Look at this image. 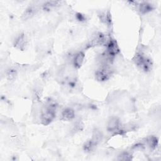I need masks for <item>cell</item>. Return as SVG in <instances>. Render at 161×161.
<instances>
[{
  "instance_id": "obj_10",
  "label": "cell",
  "mask_w": 161,
  "mask_h": 161,
  "mask_svg": "<svg viewBox=\"0 0 161 161\" xmlns=\"http://www.w3.org/2000/svg\"><path fill=\"white\" fill-rule=\"evenodd\" d=\"M154 9L153 5L148 2L143 1L138 4V10L142 14H147Z\"/></svg>"
},
{
  "instance_id": "obj_19",
  "label": "cell",
  "mask_w": 161,
  "mask_h": 161,
  "mask_svg": "<svg viewBox=\"0 0 161 161\" xmlns=\"http://www.w3.org/2000/svg\"><path fill=\"white\" fill-rule=\"evenodd\" d=\"M83 128H84V123L80 120H79L74 123L73 126L72 131L74 133H77L79 131H81L83 130Z\"/></svg>"
},
{
  "instance_id": "obj_9",
  "label": "cell",
  "mask_w": 161,
  "mask_h": 161,
  "mask_svg": "<svg viewBox=\"0 0 161 161\" xmlns=\"http://www.w3.org/2000/svg\"><path fill=\"white\" fill-rule=\"evenodd\" d=\"M38 9L36 6L35 5H31L29 6L23 13L21 15V19L24 21L28 20L29 19H31L33 18L38 12Z\"/></svg>"
},
{
  "instance_id": "obj_3",
  "label": "cell",
  "mask_w": 161,
  "mask_h": 161,
  "mask_svg": "<svg viewBox=\"0 0 161 161\" xmlns=\"http://www.w3.org/2000/svg\"><path fill=\"white\" fill-rule=\"evenodd\" d=\"M114 73L111 65L101 64L94 72V77L97 81L104 82L111 79Z\"/></svg>"
},
{
  "instance_id": "obj_15",
  "label": "cell",
  "mask_w": 161,
  "mask_h": 161,
  "mask_svg": "<svg viewBox=\"0 0 161 161\" xmlns=\"http://www.w3.org/2000/svg\"><path fill=\"white\" fill-rule=\"evenodd\" d=\"M18 75V71L16 69L13 67H9L5 71V76L7 80L9 81H13L16 79Z\"/></svg>"
},
{
  "instance_id": "obj_13",
  "label": "cell",
  "mask_w": 161,
  "mask_h": 161,
  "mask_svg": "<svg viewBox=\"0 0 161 161\" xmlns=\"http://www.w3.org/2000/svg\"><path fill=\"white\" fill-rule=\"evenodd\" d=\"M146 145L148 147L150 150H154L158 144V138L155 136L152 135L149 136L146 138L145 141Z\"/></svg>"
},
{
  "instance_id": "obj_17",
  "label": "cell",
  "mask_w": 161,
  "mask_h": 161,
  "mask_svg": "<svg viewBox=\"0 0 161 161\" xmlns=\"http://www.w3.org/2000/svg\"><path fill=\"white\" fill-rule=\"evenodd\" d=\"M60 4H61L60 1H47V2L44 3L42 5H43V8L44 9L50 10L52 8H55L59 6L60 5Z\"/></svg>"
},
{
  "instance_id": "obj_2",
  "label": "cell",
  "mask_w": 161,
  "mask_h": 161,
  "mask_svg": "<svg viewBox=\"0 0 161 161\" xmlns=\"http://www.w3.org/2000/svg\"><path fill=\"white\" fill-rule=\"evenodd\" d=\"M133 61L138 68L143 72H148L152 70L153 62L152 59L142 52H138L133 57Z\"/></svg>"
},
{
  "instance_id": "obj_5",
  "label": "cell",
  "mask_w": 161,
  "mask_h": 161,
  "mask_svg": "<svg viewBox=\"0 0 161 161\" xmlns=\"http://www.w3.org/2000/svg\"><path fill=\"white\" fill-rule=\"evenodd\" d=\"M105 45L106 50L104 53L113 61L116 55L119 52V48L116 40L109 38Z\"/></svg>"
},
{
  "instance_id": "obj_11",
  "label": "cell",
  "mask_w": 161,
  "mask_h": 161,
  "mask_svg": "<svg viewBox=\"0 0 161 161\" xmlns=\"http://www.w3.org/2000/svg\"><path fill=\"white\" fill-rule=\"evenodd\" d=\"M75 116V111L72 108H65L61 112V119L64 121H71Z\"/></svg>"
},
{
  "instance_id": "obj_8",
  "label": "cell",
  "mask_w": 161,
  "mask_h": 161,
  "mask_svg": "<svg viewBox=\"0 0 161 161\" xmlns=\"http://www.w3.org/2000/svg\"><path fill=\"white\" fill-rule=\"evenodd\" d=\"M121 126L120 121L117 117H111L107 123V131L110 133L116 132L119 130Z\"/></svg>"
},
{
  "instance_id": "obj_7",
  "label": "cell",
  "mask_w": 161,
  "mask_h": 161,
  "mask_svg": "<svg viewBox=\"0 0 161 161\" xmlns=\"http://www.w3.org/2000/svg\"><path fill=\"white\" fill-rule=\"evenodd\" d=\"M85 53L83 51H79L77 52L72 58V67L75 69H80L84 61Z\"/></svg>"
},
{
  "instance_id": "obj_18",
  "label": "cell",
  "mask_w": 161,
  "mask_h": 161,
  "mask_svg": "<svg viewBox=\"0 0 161 161\" xmlns=\"http://www.w3.org/2000/svg\"><path fill=\"white\" fill-rule=\"evenodd\" d=\"M133 159V155L129 152H123L119 154L117 157L116 160L123 161H130Z\"/></svg>"
},
{
  "instance_id": "obj_16",
  "label": "cell",
  "mask_w": 161,
  "mask_h": 161,
  "mask_svg": "<svg viewBox=\"0 0 161 161\" xmlns=\"http://www.w3.org/2000/svg\"><path fill=\"white\" fill-rule=\"evenodd\" d=\"M103 135L101 131L97 128L94 129L92 134L91 140H93L98 145L103 140Z\"/></svg>"
},
{
  "instance_id": "obj_14",
  "label": "cell",
  "mask_w": 161,
  "mask_h": 161,
  "mask_svg": "<svg viewBox=\"0 0 161 161\" xmlns=\"http://www.w3.org/2000/svg\"><path fill=\"white\" fill-rule=\"evenodd\" d=\"M97 146V144L93 140L91 139L87 140L83 145V150L86 153H91L94 152L96 147Z\"/></svg>"
},
{
  "instance_id": "obj_20",
  "label": "cell",
  "mask_w": 161,
  "mask_h": 161,
  "mask_svg": "<svg viewBox=\"0 0 161 161\" xmlns=\"http://www.w3.org/2000/svg\"><path fill=\"white\" fill-rule=\"evenodd\" d=\"M76 18H77V20H79L80 21H84L86 19L85 16L84 15H82V14H80V13H78L76 15Z\"/></svg>"
},
{
  "instance_id": "obj_6",
  "label": "cell",
  "mask_w": 161,
  "mask_h": 161,
  "mask_svg": "<svg viewBox=\"0 0 161 161\" xmlns=\"http://www.w3.org/2000/svg\"><path fill=\"white\" fill-rule=\"evenodd\" d=\"M28 45V39L24 33H20L14 39L13 46L15 48L24 51Z\"/></svg>"
},
{
  "instance_id": "obj_4",
  "label": "cell",
  "mask_w": 161,
  "mask_h": 161,
  "mask_svg": "<svg viewBox=\"0 0 161 161\" xmlns=\"http://www.w3.org/2000/svg\"><path fill=\"white\" fill-rule=\"evenodd\" d=\"M108 39L106 36L102 32H96L94 33L90 40L87 42V43L86 45V48H89L94 47H99L102 46L106 44V43L108 41Z\"/></svg>"
},
{
  "instance_id": "obj_1",
  "label": "cell",
  "mask_w": 161,
  "mask_h": 161,
  "mask_svg": "<svg viewBox=\"0 0 161 161\" xmlns=\"http://www.w3.org/2000/svg\"><path fill=\"white\" fill-rule=\"evenodd\" d=\"M57 106L53 103H49L43 107L40 111V119L41 123L45 126L50 124L56 116Z\"/></svg>"
},
{
  "instance_id": "obj_12",
  "label": "cell",
  "mask_w": 161,
  "mask_h": 161,
  "mask_svg": "<svg viewBox=\"0 0 161 161\" xmlns=\"http://www.w3.org/2000/svg\"><path fill=\"white\" fill-rule=\"evenodd\" d=\"M98 16L99 18L100 21L106 25V26L111 28L112 26V20H111V14L109 12V11H104L100 13V14H98Z\"/></svg>"
}]
</instances>
